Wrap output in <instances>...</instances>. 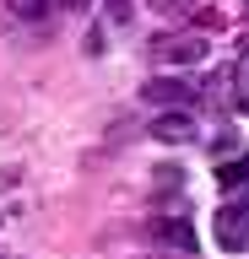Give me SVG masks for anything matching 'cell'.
<instances>
[{
  "label": "cell",
  "mask_w": 249,
  "mask_h": 259,
  "mask_svg": "<svg viewBox=\"0 0 249 259\" xmlns=\"http://www.w3.org/2000/svg\"><path fill=\"white\" fill-rule=\"evenodd\" d=\"M211 54V44L200 32H168V38H152V65L163 70H200Z\"/></svg>",
  "instance_id": "cell-1"
},
{
  "label": "cell",
  "mask_w": 249,
  "mask_h": 259,
  "mask_svg": "<svg viewBox=\"0 0 249 259\" xmlns=\"http://www.w3.org/2000/svg\"><path fill=\"white\" fill-rule=\"evenodd\" d=\"M217 248H228V254H249V200L217 210Z\"/></svg>",
  "instance_id": "cell-2"
},
{
  "label": "cell",
  "mask_w": 249,
  "mask_h": 259,
  "mask_svg": "<svg viewBox=\"0 0 249 259\" xmlns=\"http://www.w3.org/2000/svg\"><path fill=\"white\" fill-rule=\"evenodd\" d=\"M147 238L163 243V248H179V254H195V227L179 222V216H152V222H147Z\"/></svg>",
  "instance_id": "cell-3"
},
{
  "label": "cell",
  "mask_w": 249,
  "mask_h": 259,
  "mask_svg": "<svg viewBox=\"0 0 249 259\" xmlns=\"http://www.w3.org/2000/svg\"><path fill=\"white\" fill-rule=\"evenodd\" d=\"M141 97H147V103H157V108H163V113H179V108H184V103H190V97H195V92H190V87H184V81H168V76H152L147 87H141Z\"/></svg>",
  "instance_id": "cell-4"
},
{
  "label": "cell",
  "mask_w": 249,
  "mask_h": 259,
  "mask_svg": "<svg viewBox=\"0 0 249 259\" xmlns=\"http://www.w3.org/2000/svg\"><path fill=\"white\" fill-rule=\"evenodd\" d=\"M152 141H168V146L195 141V113H190V108H179V113H157V119H152Z\"/></svg>",
  "instance_id": "cell-5"
},
{
  "label": "cell",
  "mask_w": 249,
  "mask_h": 259,
  "mask_svg": "<svg viewBox=\"0 0 249 259\" xmlns=\"http://www.w3.org/2000/svg\"><path fill=\"white\" fill-rule=\"evenodd\" d=\"M217 184H222V189H244V184H249V157L222 162V167H217Z\"/></svg>",
  "instance_id": "cell-6"
},
{
  "label": "cell",
  "mask_w": 249,
  "mask_h": 259,
  "mask_svg": "<svg viewBox=\"0 0 249 259\" xmlns=\"http://www.w3.org/2000/svg\"><path fill=\"white\" fill-rule=\"evenodd\" d=\"M6 6H11V11L22 16V22H38V16L49 11V0H6Z\"/></svg>",
  "instance_id": "cell-7"
},
{
  "label": "cell",
  "mask_w": 249,
  "mask_h": 259,
  "mask_svg": "<svg viewBox=\"0 0 249 259\" xmlns=\"http://www.w3.org/2000/svg\"><path fill=\"white\" fill-rule=\"evenodd\" d=\"M130 0H109V22H114V27H130Z\"/></svg>",
  "instance_id": "cell-8"
},
{
  "label": "cell",
  "mask_w": 249,
  "mask_h": 259,
  "mask_svg": "<svg viewBox=\"0 0 249 259\" xmlns=\"http://www.w3.org/2000/svg\"><path fill=\"white\" fill-rule=\"evenodd\" d=\"M60 6H65V11H87V6H92V0H60Z\"/></svg>",
  "instance_id": "cell-9"
},
{
  "label": "cell",
  "mask_w": 249,
  "mask_h": 259,
  "mask_svg": "<svg viewBox=\"0 0 249 259\" xmlns=\"http://www.w3.org/2000/svg\"><path fill=\"white\" fill-rule=\"evenodd\" d=\"M157 6H168V11H179V6H195V0H157Z\"/></svg>",
  "instance_id": "cell-10"
}]
</instances>
